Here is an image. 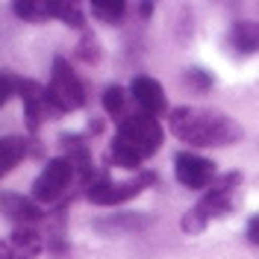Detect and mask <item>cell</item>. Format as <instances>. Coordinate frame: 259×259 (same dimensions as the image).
<instances>
[{"instance_id": "6da1fadb", "label": "cell", "mask_w": 259, "mask_h": 259, "mask_svg": "<svg viewBox=\"0 0 259 259\" xmlns=\"http://www.w3.org/2000/svg\"><path fill=\"white\" fill-rule=\"evenodd\" d=\"M171 130L177 139L194 147L236 145L242 139V127L233 118L218 112H203V109H189V106L171 112Z\"/></svg>"}, {"instance_id": "7a4b0ae2", "label": "cell", "mask_w": 259, "mask_h": 259, "mask_svg": "<svg viewBox=\"0 0 259 259\" xmlns=\"http://www.w3.org/2000/svg\"><path fill=\"white\" fill-rule=\"evenodd\" d=\"M242 183V174L239 171H233V174H224L221 180H215L206 194L194 203V209H189V215L180 221L186 233H200L203 227L209 224L212 218H221L227 212H233V189Z\"/></svg>"}, {"instance_id": "3957f363", "label": "cell", "mask_w": 259, "mask_h": 259, "mask_svg": "<svg viewBox=\"0 0 259 259\" xmlns=\"http://www.w3.org/2000/svg\"><path fill=\"white\" fill-rule=\"evenodd\" d=\"M112 142H118L121 147H127L130 153H136L139 159H147L153 156L162 147V127L156 118L139 112V115H127L121 124H118V133H115Z\"/></svg>"}, {"instance_id": "277c9868", "label": "cell", "mask_w": 259, "mask_h": 259, "mask_svg": "<svg viewBox=\"0 0 259 259\" xmlns=\"http://www.w3.org/2000/svg\"><path fill=\"white\" fill-rule=\"evenodd\" d=\"M45 92H48L53 112H74L85 103V89H82L80 77L74 74V68L62 56L53 59V74H50V82Z\"/></svg>"}, {"instance_id": "5b68a950", "label": "cell", "mask_w": 259, "mask_h": 259, "mask_svg": "<svg viewBox=\"0 0 259 259\" xmlns=\"http://www.w3.org/2000/svg\"><path fill=\"white\" fill-rule=\"evenodd\" d=\"M74 177H77V168H74L71 156H56V159H50L48 165H45V171H41V174L35 177V183H32V200H35V203H56V200L71 189Z\"/></svg>"}, {"instance_id": "8992f818", "label": "cell", "mask_w": 259, "mask_h": 259, "mask_svg": "<svg viewBox=\"0 0 259 259\" xmlns=\"http://www.w3.org/2000/svg\"><path fill=\"white\" fill-rule=\"evenodd\" d=\"M150 180H153V174H145L136 183H112L109 177H97V180H89L85 197L92 203H97V206H121V203H127L130 197H136L145 189V183H150Z\"/></svg>"}, {"instance_id": "52a82bcc", "label": "cell", "mask_w": 259, "mask_h": 259, "mask_svg": "<svg viewBox=\"0 0 259 259\" xmlns=\"http://www.w3.org/2000/svg\"><path fill=\"white\" fill-rule=\"evenodd\" d=\"M174 174L189 189H209L215 183V165L197 153H177L174 156Z\"/></svg>"}, {"instance_id": "ba28073f", "label": "cell", "mask_w": 259, "mask_h": 259, "mask_svg": "<svg viewBox=\"0 0 259 259\" xmlns=\"http://www.w3.org/2000/svg\"><path fill=\"white\" fill-rule=\"evenodd\" d=\"M45 247V239L35 227H18L0 242V259H35Z\"/></svg>"}, {"instance_id": "9c48e42d", "label": "cell", "mask_w": 259, "mask_h": 259, "mask_svg": "<svg viewBox=\"0 0 259 259\" xmlns=\"http://www.w3.org/2000/svg\"><path fill=\"white\" fill-rule=\"evenodd\" d=\"M130 95H133V100L142 106V112L150 115V118L168 112V97H165V89H162L153 77H136L133 85H130Z\"/></svg>"}, {"instance_id": "30bf717a", "label": "cell", "mask_w": 259, "mask_h": 259, "mask_svg": "<svg viewBox=\"0 0 259 259\" xmlns=\"http://www.w3.org/2000/svg\"><path fill=\"white\" fill-rule=\"evenodd\" d=\"M18 95L24 100V112H27V127L38 130L41 121H45V112H53L48 100V92L32 80H18Z\"/></svg>"}, {"instance_id": "8fae6325", "label": "cell", "mask_w": 259, "mask_h": 259, "mask_svg": "<svg viewBox=\"0 0 259 259\" xmlns=\"http://www.w3.org/2000/svg\"><path fill=\"white\" fill-rule=\"evenodd\" d=\"M0 212L15 221L21 227H32L38 218H41V209L32 197H24V194H15V192H3L0 194Z\"/></svg>"}, {"instance_id": "7c38bea8", "label": "cell", "mask_w": 259, "mask_h": 259, "mask_svg": "<svg viewBox=\"0 0 259 259\" xmlns=\"http://www.w3.org/2000/svg\"><path fill=\"white\" fill-rule=\"evenodd\" d=\"M230 48L242 56L259 53V24L256 21H239L230 30Z\"/></svg>"}, {"instance_id": "4fadbf2b", "label": "cell", "mask_w": 259, "mask_h": 259, "mask_svg": "<svg viewBox=\"0 0 259 259\" xmlns=\"http://www.w3.org/2000/svg\"><path fill=\"white\" fill-rule=\"evenodd\" d=\"M27 156V139L21 136H3L0 139V177H6L12 168H18Z\"/></svg>"}, {"instance_id": "5bb4252c", "label": "cell", "mask_w": 259, "mask_h": 259, "mask_svg": "<svg viewBox=\"0 0 259 259\" xmlns=\"http://www.w3.org/2000/svg\"><path fill=\"white\" fill-rule=\"evenodd\" d=\"M12 12L24 21H45L56 15V0H18L12 3Z\"/></svg>"}, {"instance_id": "9a60e30c", "label": "cell", "mask_w": 259, "mask_h": 259, "mask_svg": "<svg viewBox=\"0 0 259 259\" xmlns=\"http://www.w3.org/2000/svg\"><path fill=\"white\" fill-rule=\"evenodd\" d=\"M92 15L103 24H121L127 15V3L124 0H95L92 3Z\"/></svg>"}, {"instance_id": "2e32d148", "label": "cell", "mask_w": 259, "mask_h": 259, "mask_svg": "<svg viewBox=\"0 0 259 259\" xmlns=\"http://www.w3.org/2000/svg\"><path fill=\"white\" fill-rule=\"evenodd\" d=\"M103 109H106V115L109 118H115L118 124L127 118V92L121 89V85H109L106 92H103Z\"/></svg>"}, {"instance_id": "e0dca14e", "label": "cell", "mask_w": 259, "mask_h": 259, "mask_svg": "<svg viewBox=\"0 0 259 259\" xmlns=\"http://www.w3.org/2000/svg\"><path fill=\"white\" fill-rule=\"evenodd\" d=\"M53 18H59V21L68 24V27H77V30L85 24L82 9L77 6V3H68V0H59V3H56V15H53Z\"/></svg>"}, {"instance_id": "ac0fdd59", "label": "cell", "mask_w": 259, "mask_h": 259, "mask_svg": "<svg viewBox=\"0 0 259 259\" xmlns=\"http://www.w3.org/2000/svg\"><path fill=\"white\" fill-rule=\"evenodd\" d=\"M12 95H18V80L9 77V74H0V106H3Z\"/></svg>"}, {"instance_id": "d6986e66", "label": "cell", "mask_w": 259, "mask_h": 259, "mask_svg": "<svg viewBox=\"0 0 259 259\" xmlns=\"http://www.w3.org/2000/svg\"><path fill=\"white\" fill-rule=\"evenodd\" d=\"M186 80L192 82L197 92H206V89L212 85V77H209V74H203V71H189V77H186Z\"/></svg>"}, {"instance_id": "ffe728a7", "label": "cell", "mask_w": 259, "mask_h": 259, "mask_svg": "<svg viewBox=\"0 0 259 259\" xmlns=\"http://www.w3.org/2000/svg\"><path fill=\"white\" fill-rule=\"evenodd\" d=\"M247 242L259 244V215H253V218L247 221Z\"/></svg>"}]
</instances>
